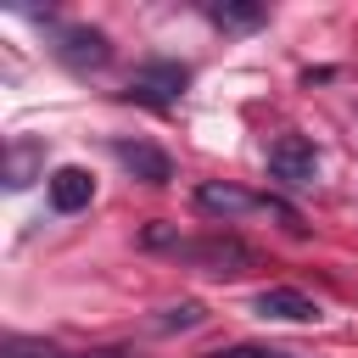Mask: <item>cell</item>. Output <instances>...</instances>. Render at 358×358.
<instances>
[{"instance_id": "7c38bea8", "label": "cell", "mask_w": 358, "mask_h": 358, "mask_svg": "<svg viewBox=\"0 0 358 358\" xmlns=\"http://www.w3.org/2000/svg\"><path fill=\"white\" fill-rule=\"evenodd\" d=\"M179 241H185V235H179V229H173V224H162V218H157V224H145V229H140V246H151V252H173V246H179Z\"/></svg>"}, {"instance_id": "4fadbf2b", "label": "cell", "mask_w": 358, "mask_h": 358, "mask_svg": "<svg viewBox=\"0 0 358 358\" xmlns=\"http://www.w3.org/2000/svg\"><path fill=\"white\" fill-rule=\"evenodd\" d=\"M0 358H56V352H50L45 341H28V336H6Z\"/></svg>"}, {"instance_id": "9a60e30c", "label": "cell", "mask_w": 358, "mask_h": 358, "mask_svg": "<svg viewBox=\"0 0 358 358\" xmlns=\"http://www.w3.org/2000/svg\"><path fill=\"white\" fill-rule=\"evenodd\" d=\"M84 358H123V352H84Z\"/></svg>"}, {"instance_id": "7a4b0ae2", "label": "cell", "mask_w": 358, "mask_h": 358, "mask_svg": "<svg viewBox=\"0 0 358 358\" xmlns=\"http://www.w3.org/2000/svg\"><path fill=\"white\" fill-rule=\"evenodd\" d=\"M185 90H190L185 62H140L129 78V101H145V106H179Z\"/></svg>"}, {"instance_id": "ba28073f", "label": "cell", "mask_w": 358, "mask_h": 358, "mask_svg": "<svg viewBox=\"0 0 358 358\" xmlns=\"http://www.w3.org/2000/svg\"><path fill=\"white\" fill-rule=\"evenodd\" d=\"M196 207L201 213H218V218H241V213H252V207H268V196H252V190H241V185H196Z\"/></svg>"}, {"instance_id": "277c9868", "label": "cell", "mask_w": 358, "mask_h": 358, "mask_svg": "<svg viewBox=\"0 0 358 358\" xmlns=\"http://www.w3.org/2000/svg\"><path fill=\"white\" fill-rule=\"evenodd\" d=\"M56 56H62L73 73H101V67L112 62V45H106V34H101V28L67 22V28H56Z\"/></svg>"}, {"instance_id": "5b68a950", "label": "cell", "mask_w": 358, "mask_h": 358, "mask_svg": "<svg viewBox=\"0 0 358 358\" xmlns=\"http://www.w3.org/2000/svg\"><path fill=\"white\" fill-rule=\"evenodd\" d=\"M45 196H50L56 213H84V207L95 201V173L78 168V162H62V168L45 179Z\"/></svg>"}, {"instance_id": "3957f363", "label": "cell", "mask_w": 358, "mask_h": 358, "mask_svg": "<svg viewBox=\"0 0 358 358\" xmlns=\"http://www.w3.org/2000/svg\"><path fill=\"white\" fill-rule=\"evenodd\" d=\"M268 173H274L280 185H291V190L313 185V179H319V151H313V140H302V134H280V140L268 145Z\"/></svg>"}, {"instance_id": "9c48e42d", "label": "cell", "mask_w": 358, "mask_h": 358, "mask_svg": "<svg viewBox=\"0 0 358 358\" xmlns=\"http://www.w3.org/2000/svg\"><path fill=\"white\" fill-rule=\"evenodd\" d=\"M34 179H45V145H39V140H11V145H6V185L22 190V185H34Z\"/></svg>"}, {"instance_id": "8fae6325", "label": "cell", "mask_w": 358, "mask_h": 358, "mask_svg": "<svg viewBox=\"0 0 358 358\" xmlns=\"http://www.w3.org/2000/svg\"><path fill=\"white\" fill-rule=\"evenodd\" d=\"M207 319V308L196 302V296H179V302H168L162 313H157V330H196Z\"/></svg>"}, {"instance_id": "52a82bcc", "label": "cell", "mask_w": 358, "mask_h": 358, "mask_svg": "<svg viewBox=\"0 0 358 358\" xmlns=\"http://www.w3.org/2000/svg\"><path fill=\"white\" fill-rule=\"evenodd\" d=\"M112 157H117L134 179H145V185H168V179H173V157L157 151V145H145V140H112Z\"/></svg>"}, {"instance_id": "5bb4252c", "label": "cell", "mask_w": 358, "mask_h": 358, "mask_svg": "<svg viewBox=\"0 0 358 358\" xmlns=\"http://www.w3.org/2000/svg\"><path fill=\"white\" fill-rule=\"evenodd\" d=\"M213 358H291V352H280V347H224Z\"/></svg>"}, {"instance_id": "30bf717a", "label": "cell", "mask_w": 358, "mask_h": 358, "mask_svg": "<svg viewBox=\"0 0 358 358\" xmlns=\"http://www.w3.org/2000/svg\"><path fill=\"white\" fill-rule=\"evenodd\" d=\"M207 17H213V28H224V34H252V28L268 22V11H263L257 0H213Z\"/></svg>"}, {"instance_id": "8992f818", "label": "cell", "mask_w": 358, "mask_h": 358, "mask_svg": "<svg viewBox=\"0 0 358 358\" xmlns=\"http://www.w3.org/2000/svg\"><path fill=\"white\" fill-rule=\"evenodd\" d=\"M252 308H257V319H280V324H313L319 319V302L296 285H268V291H257Z\"/></svg>"}, {"instance_id": "6da1fadb", "label": "cell", "mask_w": 358, "mask_h": 358, "mask_svg": "<svg viewBox=\"0 0 358 358\" xmlns=\"http://www.w3.org/2000/svg\"><path fill=\"white\" fill-rule=\"evenodd\" d=\"M173 257L179 263H190V268H207V274H218V280H241L246 268H257V252L241 241V235H196V241H179L173 246Z\"/></svg>"}]
</instances>
